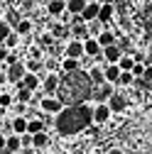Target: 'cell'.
<instances>
[{
    "mask_svg": "<svg viewBox=\"0 0 152 154\" xmlns=\"http://www.w3.org/2000/svg\"><path fill=\"white\" fill-rule=\"evenodd\" d=\"M0 93H3V91H0Z\"/></svg>",
    "mask_w": 152,
    "mask_h": 154,
    "instance_id": "cell-44",
    "label": "cell"
},
{
    "mask_svg": "<svg viewBox=\"0 0 152 154\" xmlns=\"http://www.w3.org/2000/svg\"><path fill=\"white\" fill-rule=\"evenodd\" d=\"M135 83V76H132V71H120V79L116 86H132Z\"/></svg>",
    "mask_w": 152,
    "mask_h": 154,
    "instance_id": "cell-29",
    "label": "cell"
},
{
    "mask_svg": "<svg viewBox=\"0 0 152 154\" xmlns=\"http://www.w3.org/2000/svg\"><path fill=\"white\" fill-rule=\"evenodd\" d=\"M106 103H108L110 112H123V110L128 108V98H125V95H120V93H113Z\"/></svg>",
    "mask_w": 152,
    "mask_h": 154,
    "instance_id": "cell-11",
    "label": "cell"
},
{
    "mask_svg": "<svg viewBox=\"0 0 152 154\" xmlns=\"http://www.w3.org/2000/svg\"><path fill=\"white\" fill-rule=\"evenodd\" d=\"M40 44H42V47H49V44H54V37H52V32L40 37Z\"/></svg>",
    "mask_w": 152,
    "mask_h": 154,
    "instance_id": "cell-35",
    "label": "cell"
},
{
    "mask_svg": "<svg viewBox=\"0 0 152 154\" xmlns=\"http://www.w3.org/2000/svg\"><path fill=\"white\" fill-rule=\"evenodd\" d=\"M10 105H12V95L3 91V93H0V110H8Z\"/></svg>",
    "mask_w": 152,
    "mask_h": 154,
    "instance_id": "cell-33",
    "label": "cell"
},
{
    "mask_svg": "<svg viewBox=\"0 0 152 154\" xmlns=\"http://www.w3.org/2000/svg\"><path fill=\"white\" fill-rule=\"evenodd\" d=\"M86 3H93V0H86Z\"/></svg>",
    "mask_w": 152,
    "mask_h": 154,
    "instance_id": "cell-43",
    "label": "cell"
},
{
    "mask_svg": "<svg viewBox=\"0 0 152 154\" xmlns=\"http://www.w3.org/2000/svg\"><path fill=\"white\" fill-rule=\"evenodd\" d=\"M20 147H22V137L20 134H5V152H20Z\"/></svg>",
    "mask_w": 152,
    "mask_h": 154,
    "instance_id": "cell-17",
    "label": "cell"
},
{
    "mask_svg": "<svg viewBox=\"0 0 152 154\" xmlns=\"http://www.w3.org/2000/svg\"><path fill=\"white\" fill-rule=\"evenodd\" d=\"M12 29L20 34V37H27V34L32 32V20H17V25H15Z\"/></svg>",
    "mask_w": 152,
    "mask_h": 154,
    "instance_id": "cell-24",
    "label": "cell"
},
{
    "mask_svg": "<svg viewBox=\"0 0 152 154\" xmlns=\"http://www.w3.org/2000/svg\"><path fill=\"white\" fill-rule=\"evenodd\" d=\"M32 95H34V91H30V88H25V86H20V83H17V95H15V98H17V103H32Z\"/></svg>",
    "mask_w": 152,
    "mask_h": 154,
    "instance_id": "cell-21",
    "label": "cell"
},
{
    "mask_svg": "<svg viewBox=\"0 0 152 154\" xmlns=\"http://www.w3.org/2000/svg\"><path fill=\"white\" fill-rule=\"evenodd\" d=\"M101 51H103V47L98 44L96 37H86V39H84V54L88 56V59H96V56H101Z\"/></svg>",
    "mask_w": 152,
    "mask_h": 154,
    "instance_id": "cell-9",
    "label": "cell"
},
{
    "mask_svg": "<svg viewBox=\"0 0 152 154\" xmlns=\"http://www.w3.org/2000/svg\"><path fill=\"white\" fill-rule=\"evenodd\" d=\"M0 122H3V110H0Z\"/></svg>",
    "mask_w": 152,
    "mask_h": 154,
    "instance_id": "cell-42",
    "label": "cell"
},
{
    "mask_svg": "<svg viewBox=\"0 0 152 154\" xmlns=\"http://www.w3.org/2000/svg\"><path fill=\"white\" fill-rule=\"evenodd\" d=\"M59 83H62L59 73L49 71V73L44 76V81H42V91H44V95H56V88H59Z\"/></svg>",
    "mask_w": 152,
    "mask_h": 154,
    "instance_id": "cell-6",
    "label": "cell"
},
{
    "mask_svg": "<svg viewBox=\"0 0 152 154\" xmlns=\"http://www.w3.org/2000/svg\"><path fill=\"white\" fill-rule=\"evenodd\" d=\"M93 122V108L86 103H74V105H64L62 112L56 115V130L59 134H76L86 130Z\"/></svg>",
    "mask_w": 152,
    "mask_h": 154,
    "instance_id": "cell-2",
    "label": "cell"
},
{
    "mask_svg": "<svg viewBox=\"0 0 152 154\" xmlns=\"http://www.w3.org/2000/svg\"><path fill=\"white\" fill-rule=\"evenodd\" d=\"M81 66V59H71V56H64V61H62V71L64 73H71Z\"/></svg>",
    "mask_w": 152,
    "mask_h": 154,
    "instance_id": "cell-23",
    "label": "cell"
},
{
    "mask_svg": "<svg viewBox=\"0 0 152 154\" xmlns=\"http://www.w3.org/2000/svg\"><path fill=\"white\" fill-rule=\"evenodd\" d=\"M113 93H116V91H113V83L103 81L101 86H93V91H91V98H96V103H106Z\"/></svg>",
    "mask_w": 152,
    "mask_h": 154,
    "instance_id": "cell-4",
    "label": "cell"
},
{
    "mask_svg": "<svg viewBox=\"0 0 152 154\" xmlns=\"http://www.w3.org/2000/svg\"><path fill=\"white\" fill-rule=\"evenodd\" d=\"M113 17H116V3H101V8H98V22L108 25Z\"/></svg>",
    "mask_w": 152,
    "mask_h": 154,
    "instance_id": "cell-12",
    "label": "cell"
},
{
    "mask_svg": "<svg viewBox=\"0 0 152 154\" xmlns=\"http://www.w3.org/2000/svg\"><path fill=\"white\" fill-rule=\"evenodd\" d=\"M10 32H12V25H10L8 20H0V44L8 39V34H10Z\"/></svg>",
    "mask_w": 152,
    "mask_h": 154,
    "instance_id": "cell-31",
    "label": "cell"
},
{
    "mask_svg": "<svg viewBox=\"0 0 152 154\" xmlns=\"http://www.w3.org/2000/svg\"><path fill=\"white\" fill-rule=\"evenodd\" d=\"M40 108H42V112L59 115V112H62V108H64V103L56 98V95H44V98L40 100Z\"/></svg>",
    "mask_w": 152,
    "mask_h": 154,
    "instance_id": "cell-3",
    "label": "cell"
},
{
    "mask_svg": "<svg viewBox=\"0 0 152 154\" xmlns=\"http://www.w3.org/2000/svg\"><path fill=\"white\" fill-rule=\"evenodd\" d=\"M98 3H116V0H98Z\"/></svg>",
    "mask_w": 152,
    "mask_h": 154,
    "instance_id": "cell-41",
    "label": "cell"
},
{
    "mask_svg": "<svg viewBox=\"0 0 152 154\" xmlns=\"http://www.w3.org/2000/svg\"><path fill=\"white\" fill-rule=\"evenodd\" d=\"M86 8V0H66V12L71 15H81Z\"/></svg>",
    "mask_w": 152,
    "mask_h": 154,
    "instance_id": "cell-22",
    "label": "cell"
},
{
    "mask_svg": "<svg viewBox=\"0 0 152 154\" xmlns=\"http://www.w3.org/2000/svg\"><path fill=\"white\" fill-rule=\"evenodd\" d=\"M110 108H108V103H96L93 105V125H106L108 120H110Z\"/></svg>",
    "mask_w": 152,
    "mask_h": 154,
    "instance_id": "cell-5",
    "label": "cell"
},
{
    "mask_svg": "<svg viewBox=\"0 0 152 154\" xmlns=\"http://www.w3.org/2000/svg\"><path fill=\"white\" fill-rule=\"evenodd\" d=\"M118 66H120V71H130L132 66H135V56L125 51V54L120 56V59H118Z\"/></svg>",
    "mask_w": 152,
    "mask_h": 154,
    "instance_id": "cell-25",
    "label": "cell"
},
{
    "mask_svg": "<svg viewBox=\"0 0 152 154\" xmlns=\"http://www.w3.org/2000/svg\"><path fill=\"white\" fill-rule=\"evenodd\" d=\"M25 69H27V71H32V73H42L44 64H42V59H30V61L25 64Z\"/></svg>",
    "mask_w": 152,
    "mask_h": 154,
    "instance_id": "cell-30",
    "label": "cell"
},
{
    "mask_svg": "<svg viewBox=\"0 0 152 154\" xmlns=\"http://www.w3.org/2000/svg\"><path fill=\"white\" fill-rule=\"evenodd\" d=\"M47 12L52 17H62V12H66V0H49L47 3Z\"/></svg>",
    "mask_w": 152,
    "mask_h": 154,
    "instance_id": "cell-16",
    "label": "cell"
},
{
    "mask_svg": "<svg viewBox=\"0 0 152 154\" xmlns=\"http://www.w3.org/2000/svg\"><path fill=\"white\" fill-rule=\"evenodd\" d=\"M64 56H71V59H84V39H71L64 47Z\"/></svg>",
    "mask_w": 152,
    "mask_h": 154,
    "instance_id": "cell-8",
    "label": "cell"
},
{
    "mask_svg": "<svg viewBox=\"0 0 152 154\" xmlns=\"http://www.w3.org/2000/svg\"><path fill=\"white\" fill-rule=\"evenodd\" d=\"M20 86H25V88H30V91H40V88H42V79H40V73H32V71H27V73L22 76Z\"/></svg>",
    "mask_w": 152,
    "mask_h": 154,
    "instance_id": "cell-13",
    "label": "cell"
},
{
    "mask_svg": "<svg viewBox=\"0 0 152 154\" xmlns=\"http://www.w3.org/2000/svg\"><path fill=\"white\" fill-rule=\"evenodd\" d=\"M3 44H5V47H8V49H15V47H17V44H20V34H17V32H15V29H12V32H10V34H8V39H5V42H3Z\"/></svg>",
    "mask_w": 152,
    "mask_h": 154,
    "instance_id": "cell-32",
    "label": "cell"
},
{
    "mask_svg": "<svg viewBox=\"0 0 152 154\" xmlns=\"http://www.w3.org/2000/svg\"><path fill=\"white\" fill-rule=\"evenodd\" d=\"M98 8H101L98 0H93V3H86L84 12H81V20H84V22H93V20H98Z\"/></svg>",
    "mask_w": 152,
    "mask_h": 154,
    "instance_id": "cell-14",
    "label": "cell"
},
{
    "mask_svg": "<svg viewBox=\"0 0 152 154\" xmlns=\"http://www.w3.org/2000/svg\"><path fill=\"white\" fill-rule=\"evenodd\" d=\"M108 154H120V149H113V152H108Z\"/></svg>",
    "mask_w": 152,
    "mask_h": 154,
    "instance_id": "cell-40",
    "label": "cell"
},
{
    "mask_svg": "<svg viewBox=\"0 0 152 154\" xmlns=\"http://www.w3.org/2000/svg\"><path fill=\"white\" fill-rule=\"evenodd\" d=\"M103 76H106L108 83H118V79H120V66H118V64H106V66H103Z\"/></svg>",
    "mask_w": 152,
    "mask_h": 154,
    "instance_id": "cell-15",
    "label": "cell"
},
{
    "mask_svg": "<svg viewBox=\"0 0 152 154\" xmlns=\"http://www.w3.org/2000/svg\"><path fill=\"white\" fill-rule=\"evenodd\" d=\"M8 54H10V49H8L5 44H0V64H5V59H8Z\"/></svg>",
    "mask_w": 152,
    "mask_h": 154,
    "instance_id": "cell-37",
    "label": "cell"
},
{
    "mask_svg": "<svg viewBox=\"0 0 152 154\" xmlns=\"http://www.w3.org/2000/svg\"><path fill=\"white\" fill-rule=\"evenodd\" d=\"M130 71H132L135 79H142V76H145V61H135V66H132Z\"/></svg>",
    "mask_w": 152,
    "mask_h": 154,
    "instance_id": "cell-34",
    "label": "cell"
},
{
    "mask_svg": "<svg viewBox=\"0 0 152 154\" xmlns=\"http://www.w3.org/2000/svg\"><path fill=\"white\" fill-rule=\"evenodd\" d=\"M49 144V137H47V132L42 130V132H37V134H32V147H37V149H42V147H47Z\"/></svg>",
    "mask_w": 152,
    "mask_h": 154,
    "instance_id": "cell-26",
    "label": "cell"
},
{
    "mask_svg": "<svg viewBox=\"0 0 152 154\" xmlns=\"http://www.w3.org/2000/svg\"><path fill=\"white\" fill-rule=\"evenodd\" d=\"M0 149H5V132L0 130Z\"/></svg>",
    "mask_w": 152,
    "mask_h": 154,
    "instance_id": "cell-39",
    "label": "cell"
},
{
    "mask_svg": "<svg viewBox=\"0 0 152 154\" xmlns=\"http://www.w3.org/2000/svg\"><path fill=\"white\" fill-rule=\"evenodd\" d=\"M142 79L147 83H152V64H145V76H142Z\"/></svg>",
    "mask_w": 152,
    "mask_h": 154,
    "instance_id": "cell-36",
    "label": "cell"
},
{
    "mask_svg": "<svg viewBox=\"0 0 152 154\" xmlns=\"http://www.w3.org/2000/svg\"><path fill=\"white\" fill-rule=\"evenodd\" d=\"M10 130L15 132V134H25L27 132V118H22V115H17V118L10 122Z\"/></svg>",
    "mask_w": 152,
    "mask_h": 154,
    "instance_id": "cell-20",
    "label": "cell"
},
{
    "mask_svg": "<svg viewBox=\"0 0 152 154\" xmlns=\"http://www.w3.org/2000/svg\"><path fill=\"white\" fill-rule=\"evenodd\" d=\"M69 32H71L69 25H62V22L59 25H52V37H54V39H62V37H66Z\"/></svg>",
    "mask_w": 152,
    "mask_h": 154,
    "instance_id": "cell-27",
    "label": "cell"
},
{
    "mask_svg": "<svg viewBox=\"0 0 152 154\" xmlns=\"http://www.w3.org/2000/svg\"><path fill=\"white\" fill-rule=\"evenodd\" d=\"M5 73H8V81H10V83H20L22 76L27 73V69H25L22 61H15V64H10V66L5 69Z\"/></svg>",
    "mask_w": 152,
    "mask_h": 154,
    "instance_id": "cell-7",
    "label": "cell"
},
{
    "mask_svg": "<svg viewBox=\"0 0 152 154\" xmlns=\"http://www.w3.org/2000/svg\"><path fill=\"white\" fill-rule=\"evenodd\" d=\"M101 56L106 59V64H118V59L123 56V49L118 47V42H116V44H108V47H103Z\"/></svg>",
    "mask_w": 152,
    "mask_h": 154,
    "instance_id": "cell-10",
    "label": "cell"
},
{
    "mask_svg": "<svg viewBox=\"0 0 152 154\" xmlns=\"http://www.w3.org/2000/svg\"><path fill=\"white\" fill-rule=\"evenodd\" d=\"M88 79H91L93 86H101V83L106 81V76H103V66H91V69H88Z\"/></svg>",
    "mask_w": 152,
    "mask_h": 154,
    "instance_id": "cell-19",
    "label": "cell"
},
{
    "mask_svg": "<svg viewBox=\"0 0 152 154\" xmlns=\"http://www.w3.org/2000/svg\"><path fill=\"white\" fill-rule=\"evenodd\" d=\"M91 91H93V83L88 79V73L76 69L62 79L59 88H56V98L64 105H74V103H84L86 98H91Z\"/></svg>",
    "mask_w": 152,
    "mask_h": 154,
    "instance_id": "cell-1",
    "label": "cell"
},
{
    "mask_svg": "<svg viewBox=\"0 0 152 154\" xmlns=\"http://www.w3.org/2000/svg\"><path fill=\"white\" fill-rule=\"evenodd\" d=\"M96 39H98V44H101V47H108V44H116V32H110V29L106 27V29H101V32L96 34Z\"/></svg>",
    "mask_w": 152,
    "mask_h": 154,
    "instance_id": "cell-18",
    "label": "cell"
},
{
    "mask_svg": "<svg viewBox=\"0 0 152 154\" xmlns=\"http://www.w3.org/2000/svg\"><path fill=\"white\" fill-rule=\"evenodd\" d=\"M30 56H32V59H42V51H40V47L30 49Z\"/></svg>",
    "mask_w": 152,
    "mask_h": 154,
    "instance_id": "cell-38",
    "label": "cell"
},
{
    "mask_svg": "<svg viewBox=\"0 0 152 154\" xmlns=\"http://www.w3.org/2000/svg\"><path fill=\"white\" fill-rule=\"evenodd\" d=\"M44 130V122L40 118H34V120H27V132L30 134H37V132H42Z\"/></svg>",
    "mask_w": 152,
    "mask_h": 154,
    "instance_id": "cell-28",
    "label": "cell"
}]
</instances>
